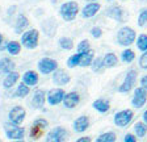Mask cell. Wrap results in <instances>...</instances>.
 <instances>
[{
	"label": "cell",
	"instance_id": "obj_37",
	"mask_svg": "<svg viewBox=\"0 0 147 142\" xmlns=\"http://www.w3.org/2000/svg\"><path fill=\"white\" fill-rule=\"evenodd\" d=\"M33 125L45 130L46 128L49 126V122H47V120H45V118H36V120L33 121Z\"/></svg>",
	"mask_w": 147,
	"mask_h": 142
},
{
	"label": "cell",
	"instance_id": "obj_8",
	"mask_svg": "<svg viewBox=\"0 0 147 142\" xmlns=\"http://www.w3.org/2000/svg\"><path fill=\"white\" fill-rule=\"evenodd\" d=\"M4 130H5V136L12 141H18V139H24L25 136V129L22 126H17V125H12V124H5L4 125Z\"/></svg>",
	"mask_w": 147,
	"mask_h": 142
},
{
	"label": "cell",
	"instance_id": "obj_10",
	"mask_svg": "<svg viewBox=\"0 0 147 142\" xmlns=\"http://www.w3.org/2000/svg\"><path fill=\"white\" fill-rule=\"evenodd\" d=\"M135 82H137V71L129 70L125 79H123V82H122V84L118 87V91L121 93H126V92H129V91H131Z\"/></svg>",
	"mask_w": 147,
	"mask_h": 142
},
{
	"label": "cell",
	"instance_id": "obj_39",
	"mask_svg": "<svg viewBox=\"0 0 147 142\" xmlns=\"http://www.w3.org/2000/svg\"><path fill=\"white\" fill-rule=\"evenodd\" d=\"M91 36L93 38H100L101 36H102V30H101V28H98V26L92 28L91 29Z\"/></svg>",
	"mask_w": 147,
	"mask_h": 142
},
{
	"label": "cell",
	"instance_id": "obj_20",
	"mask_svg": "<svg viewBox=\"0 0 147 142\" xmlns=\"http://www.w3.org/2000/svg\"><path fill=\"white\" fill-rule=\"evenodd\" d=\"M28 25H29V19H28L25 15H22V13L18 15L15 21V32L17 34H21L22 30H24L25 28H28Z\"/></svg>",
	"mask_w": 147,
	"mask_h": 142
},
{
	"label": "cell",
	"instance_id": "obj_23",
	"mask_svg": "<svg viewBox=\"0 0 147 142\" xmlns=\"http://www.w3.org/2000/svg\"><path fill=\"white\" fill-rule=\"evenodd\" d=\"M102 61H104V66L107 68H112V67H116L117 63H118V58L114 53H108L102 57Z\"/></svg>",
	"mask_w": 147,
	"mask_h": 142
},
{
	"label": "cell",
	"instance_id": "obj_38",
	"mask_svg": "<svg viewBox=\"0 0 147 142\" xmlns=\"http://www.w3.org/2000/svg\"><path fill=\"white\" fill-rule=\"evenodd\" d=\"M139 67L143 68V70H147V51H144L139 58Z\"/></svg>",
	"mask_w": 147,
	"mask_h": 142
},
{
	"label": "cell",
	"instance_id": "obj_17",
	"mask_svg": "<svg viewBox=\"0 0 147 142\" xmlns=\"http://www.w3.org/2000/svg\"><path fill=\"white\" fill-rule=\"evenodd\" d=\"M72 126H74V130L76 133L86 132V130L89 128V118L87 117V116H80V117H78L76 120L74 121Z\"/></svg>",
	"mask_w": 147,
	"mask_h": 142
},
{
	"label": "cell",
	"instance_id": "obj_31",
	"mask_svg": "<svg viewBox=\"0 0 147 142\" xmlns=\"http://www.w3.org/2000/svg\"><path fill=\"white\" fill-rule=\"evenodd\" d=\"M58 42H59V46L63 50H71L74 47V41L70 37H61Z\"/></svg>",
	"mask_w": 147,
	"mask_h": 142
},
{
	"label": "cell",
	"instance_id": "obj_42",
	"mask_svg": "<svg viewBox=\"0 0 147 142\" xmlns=\"http://www.w3.org/2000/svg\"><path fill=\"white\" fill-rule=\"evenodd\" d=\"M91 141H92L91 137L87 136V137H80V138H78L75 142H91Z\"/></svg>",
	"mask_w": 147,
	"mask_h": 142
},
{
	"label": "cell",
	"instance_id": "obj_47",
	"mask_svg": "<svg viewBox=\"0 0 147 142\" xmlns=\"http://www.w3.org/2000/svg\"><path fill=\"white\" fill-rule=\"evenodd\" d=\"M108 1H113V0H108Z\"/></svg>",
	"mask_w": 147,
	"mask_h": 142
},
{
	"label": "cell",
	"instance_id": "obj_7",
	"mask_svg": "<svg viewBox=\"0 0 147 142\" xmlns=\"http://www.w3.org/2000/svg\"><path fill=\"white\" fill-rule=\"evenodd\" d=\"M58 70V62L53 58H42L38 61V71L43 75L53 74L54 71Z\"/></svg>",
	"mask_w": 147,
	"mask_h": 142
},
{
	"label": "cell",
	"instance_id": "obj_44",
	"mask_svg": "<svg viewBox=\"0 0 147 142\" xmlns=\"http://www.w3.org/2000/svg\"><path fill=\"white\" fill-rule=\"evenodd\" d=\"M1 43H3V34L0 33V46H1Z\"/></svg>",
	"mask_w": 147,
	"mask_h": 142
},
{
	"label": "cell",
	"instance_id": "obj_28",
	"mask_svg": "<svg viewBox=\"0 0 147 142\" xmlns=\"http://www.w3.org/2000/svg\"><path fill=\"white\" fill-rule=\"evenodd\" d=\"M133 129H134V134L137 137H144L147 133V125L144 122H137Z\"/></svg>",
	"mask_w": 147,
	"mask_h": 142
},
{
	"label": "cell",
	"instance_id": "obj_5",
	"mask_svg": "<svg viewBox=\"0 0 147 142\" xmlns=\"http://www.w3.org/2000/svg\"><path fill=\"white\" fill-rule=\"evenodd\" d=\"M25 117H26V111H25V108L21 107V105L13 107L8 113L9 122L12 124V125H17V126H20V125L24 122Z\"/></svg>",
	"mask_w": 147,
	"mask_h": 142
},
{
	"label": "cell",
	"instance_id": "obj_35",
	"mask_svg": "<svg viewBox=\"0 0 147 142\" xmlns=\"http://www.w3.org/2000/svg\"><path fill=\"white\" fill-rule=\"evenodd\" d=\"M42 134H43V129H41V128H38V126H34V125H32L30 139H33V141H37V139L40 138V137H42Z\"/></svg>",
	"mask_w": 147,
	"mask_h": 142
},
{
	"label": "cell",
	"instance_id": "obj_9",
	"mask_svg": "<svg viewBox=\"0 0 147 142\" xmlns=\"http://www.w3.org/2000/svg\"><path fill=\"white\" fill-rule=\"evenodd\" d=\"M64 96H66V92L63 88H51L46 92V101L50 105H58L63 103Z\"/></svg>",
	"mask_w": 147,
	"mask_h": 142
},
{
	"label": "cell",
	"instance_id": "obj_36",
	"mask_svg": "<svg viewBox=\"0 0 147 142\" xmlns=\"http://www.w3.org/2000/svg\"><path fill=\"white\" fill-rule=\"evenodd\" d=\"M138 25L141 28H143V26L147 25V8L146 9H142L139 16H138Z\"/></svg>",
	"mask_w": 147,
	"mask_h": 142
},
{
	"label": "cell",
	"instance_id": "obj_45",
	"mask_svg": "<svg viewBox=\"0 0 147 142\" xmlns=\"http://www.w3.org/2000/svg\"><path fill=\"white\" fill-rule=\"evenodd\" d=\"M12 142H25L24 139H18V141H12Z\"/></svg>",
	"mask_w": 147,
	"mask_h": 142
},
{
	"label": "cell",
	"instance_id": "obj_33",
	"mask_svg": "<svg viewBox=\"0 0 147 142\" xmlns=\"http://www.w3.org/2000/svg\"><path fill=\"white\" fill-rule=\"evenodd\" d=\"M137 47L141 51H147V34H141L137 38Z\"/></svg>",
	"mask_w": 147,
	"mask_h": 142
},
{
	"label": "cell",
	"instance_id": "obj_18",
	"mask_svg": "<svg viewBox=\"0 0 147 142\" xmlns=\"http://www.w3.org/2000/svg\"><path fill=\"white\" fill-rule=\"evenodd\" d=\"M101 5L98 3H88L82 11V16L86 17V19H89V17H93L96 13L100 11Z\"/></svg>",
	"mask_w": 147,
	"mask_h": 142
},
{
	"label": "cell",
	"instance_id": "obj_32",
	"mask_svg": "<svg viewBox=\"0 0 147 142\" xmlns=\"http://www.w3.org/2000/svg\"><path fill=\"white\" fill-rule=\"evenodd\" d=\"M80 61H82V54L76 53V54L71 55L70 58L67 59V66H68L70 68L76 67V66H79V65H80Z\"/></svg>",
	"mask_w": 147,
	"mask_h": 142
},
{
	"label": "cell",
	"instance_id": "obj_43",
	"mask_svg": "<svg viewBox=\"0 0 147 142\" xmlns=\"http://www.w3.org/2000/svg\"><path fill=\"white\" fill-rule=\"evenodd\" d=\"M142 118H143V122L147 125V109L143 112V114H142Z\"/></svg>",
	"mask_w": 147,
	"mask_h": 142
},
{
	"label": "cell",
	"instance_id": "obj_6",
	"mask_svg": "<svg viewBox=\"0 0 147 142\" xmlns=\"http://www.w3.org/2000/svg\"><path fill=\"white\" fill-rule=\"evenodd\" d=\"M133 118H134V113H133L131 109H122V111L117 112V113L114 114L113 121H114V124H116L117 126L125 128L131 122Z\"/></svg>",
	"mask_w": 147,
	"mask_h": 142
},
{
	"label": "cell",
	"instance_id": "obj_46",
	"mask_svg": "<svg viewBox=\"0 0 147 142\" xmlns=\"http://www.w3.org/2000/svg\"><path fill=\"white\" fill-rule=\"evenodd\" d=\"M87 1H89V3H96V0H87Z\"/></svg>",
	"mask_w": 147,
	"mask_h": 142
},
{
	"label": "cell",
	"instance_id": "obj_15",
	"mask_svg": "<svg viewBox=\"0 0 147 142\" xmlns=\"http://www.w3.org/2000/svg\"><path fill=\"white\" fill-rule=\"evenodd\" d=\"M46 101V92L43 90H36L33 93V97H32V105L37 109L43 108Z\"/></svg>",
	"mask_w": 147,
	"mask_h": 142
},
{
	"label": "cell",
	"instance_id": "obj_19",
	"mask_svg": "<svg viewBox=\"0 0 147 142\" xmlns=\"http://www.w3.org/2000/svg\"><path fill=\"white\" fill-rule=\"evenodd\" d=\"M18 79H20V74H18L17 71H12V72L7 74V76L4 78L3 87L5 88V90H9V88H12V87L17 83Z\"/></svg>",
	"mask_w": 147,
	"mask_h": 142
},
{
	"label": "cell",
	"instance_id": "obj_34",
	"mask_svg": "<svg viewBox=\"0 0 147 142\" xmlns=\"http://www.w3.org/2000/svg\"><path fill=\"white\" fill-rule=\"evenodd\" d=\"M76 50H78V53H79V54H84V53L89 51V50H91V46H89V41L88 40L80 41V42L78 43Z\"/></svg>",
	"mask_w": 147,
	"mask_h": 142
},
{
	"label": "cell",
	"instance_id": "obj_25",
	"mask_svg": "<svg viewBox=\"0 0 147 142\" xmlns=\"http://www.w3.org/2000/svg\"><path fill=\"white\" fill-rule=\"evenodd\" d=\"M95 59V53L93 50H89V51L82 54V61H80V67H88L92 65V62Z\"/></svg>",
	"mask_w": 147,
	"mask_h": 142
},
{
	"label": "cell",
	"instance_id": "obj_16",
	"mask_svg": "<svg viewBox=\"0 0 147 142\" xmlns=\"http://www.w3.org/2000/svg\"><path fill=\"white\" fill-rule=\"evenodd\" d=\"M38 80H40V76H38V74H37L36 71H33V70L25 71L24 75H22V83L26 84L28 87L37 86Z\"/></svg>",
	"mask_w": 147,
	"mask_h": 142
},
{
	"label": "cell",
	"instance_id": "obj_3",
	"mask_svg": "<svg viewBox=\"0 0 147 142\" xmlns=\"http://www.w3.org/2000/svg\"><path fill=\"white\" fill-rule=\"evenodd\" d=\"M68 137H70V133L66 128L57 126L46 134L45 142H67Z\"/></svg>",
	"mask_w": 147,
	"mask_h": 142
},
{
	"label": "cell",
	"instance_id": "obj_1",
	"mask_svg": "<svg viewBox=\"0 0 147 142\" xmlns=\"http://www.w3.org/2000/svg\"><path fill=\"white\" fill-rule=\"evenodd\" d=\"M79 13V5L75 1H67L63 3L59 8V15L63 17L64 21H72Z\"/></svg>",
	"mask_w": 147,
	"mask_h": 142
},
{
	"label": "cell",
	"instance_id": "obj_14",
	"mask_svg": "<svg viewBox=\"0 0 147 142\" xmlns=\"http://www.w3.org/2000/svg\"><path fill=\"white\" fill-rule=\"evenodd\" d=\"M107 16L113 20H117L118 22H123V20H125V11L119 5H112L108 8Z\"/></svg>",
	"mask_w": 147,
	"mask_h": 142
},
{
	"label": "cell",
	"instance_id": "obj_24",
	"mask_svg": "<svg viewBox=\"0 0 147 142\" xmlns=\"http://www.w3.org/2000/svg\"><path fill=\"white\" fill-rule=\"evenodd\" d=\"M29 92H30V87H28L26 84H24V83H20L17 86V88H16L13 96L17 97V99H24V97H26V96L29 95Z\"/></svg>",
	"mask_w": 147,
	"mask_h": 142
},
{
	"label": "cell",
	"instance_id": "obj_11",
	"mask_svg": "<svg viewBox=\"0 0 147 142\" xmlns=\"http://www.w3.org/2000/svg\"><path fill=\"white\" fill-rule=\"evenodd\" d=\"M146 101H147V92L143 88H141V87H137L134 90V96H133V99H131V105L134 108L139 109L146 104Z\"/></svg>",
	"mask_w": 147,
	"mask_h": 142
},
{
	"label": "cell",
	"instance_id": "obj_40",
	"mask_svg": "<svg viewBox=\"0 0 147 142\" xmlns=\"http://www.w3.org/2000/svg\"><path fill=\"white\" fill-rule=\"evenodd\" d=\"M123 142H137V138H135L134 134L127 133V134L125 136V138H123Z\"/></svg>",
	"mask_w": 147,
	"mask_h": 142
},
{
	"label": "cell",
	"instance_id": "obj_12",
	"mask_svg": "<svg viewBox=\"0 0 147 142\" xmlns=\"http://www.w3.org/2000/svg\"><path fill=\"white\" fill-rule=\"evenodd\" d=\"M70 80H71V76L68 75V72L62 70V68H58L57 71L53 72V82L57 86H66V84L70 83Z\"/></svg>",
	"mask_w": 147,
	"mask_h": 142
},
{
	"label": "cell",
	"instance_id": "obj_27",
	"mask_svg": "<svg viewBox=\"0 0 147 142\" xmlns=\"http://www.w3.org/2000/svg\"><path fill=\"white\" fill-rule=\"evenodd\" d=\"M117 136L114 132H105L97 137L96 142H116Z\"/></svg>",
	"mask_w": 147,
	"mask_h": 142
},
{
	"label": "cell",
	"instance_id": "obj_29",
	"mask_svg": "<svg viewBox=\"0 0 147 142\" xmlns=\"http://www.w3.org/2000/svg\"><path fill=\"white\" fill-rule=\"evenodd\" d=\"M91 67H92V71H93V72H101V71L105 68L102 58H101V57H97V58H95V59H93V62H92Z\"/></svg>",
	"mask_w": 147,
	"mask_h": 142
},
{
	"label": "cell",
	"instance_id": "obj_13",
	"mask_svg": "<svg viewBox=\"0 0 147 142\" xmlns=\"http://www.w3.org/2000/svg\"><path fill=\"white\" fill-rule=\"evenodd\" d=\"M79 101H80V95L76 92V91H71V92L66 93V96H64L63 105L67 109H72L79 104Z\"/></svg>",
	"mask_w": 147,
	"mask_h": 142
},
{
	"label": "cell",
	"instance_id": "obj_26",
	"mask_svg": "<svg viewBox=\"0 0 147 142\" xmlns=\"http://www.w3.org/2000/svg\"><path fill=\"white\" fill-rule=\"evenodd\" d=\"M5 49L11 55H17L18 53L21 51V43L18 42V41H9L7 43Z\"/></svg>",
	"mask_w": 147,
	"mask_h": 142
},
{
	"label": "cell",
	"instance_id": "obj_4",
	"mask_svg": "<svg viewBox=\"0 0 147 142\" xmlns=\"http://www.w3.org/2000/svg\"><path fill=\"white\" fill-rule=\"evenodd\" d=\"M135 41V32L130 26H123L117 33V42L121 46H130Z\"/></svg>",
	"mask_w": 147,
	"mask_h": 142
},
{
	"label": "cell",
	"instance_id": "obj_2",
	"mask_svg": "<svg viewBox=\"0 0 147 142\" xmlns=\"http://www.w3.org/2000/svg\"><path fill=\"white\" fill-rule=\"evenodd\" d=\"M38 40H40V32L37 30V29H30V30L22 33L21 45L29 50L36 49L38 46Z\"/></svg>",
	"mask_w": 147,
	"mask_h": 142
},
{
	"label": "cell",
	"instance_id": "obj_30",
	"mask_svg": "<svg viewBox=\"0 0 147 142\" xmlns=\"http://www.w3.org/2000/svg\"><path fill=\"white\" fill-rule=\"evenodd\" d=\"M134 58H135V53L131 49H126L121 53V59H122V62H125V63H130V62H133Z\"/></svg>",
	"mask_w": 147,
	"mask_h": 142
},
{
	"label": "cell",
	"instance_id": "obj_22",
	"mask_svg": "<svg viewBox=\"0 0 147 142\" xmlns=\"http://www.w3.org/2000/svg\"><path fill=\"white\" fill-rule=\"evenodd\" d=\"M92 107L97 112H100V113H107L110 109V103H109V100H107V99H97L93 101Z\"/></svg>",
	"mask_w": 147,
	"mask_h": 142
},
{
	"label": "cell",
	"instance_id": "obj_41",
	"mask_svg": "<svg viewBox=\"0 0 147 142\" xmlns=\"http://www.w3.org/2000/svg\"><path fill=\"white\" fill-rule=\"evenodd\" d=\"M141 88H143L147 92V75H143V76L141 78Z\"/></svg>",
	"mask_w": 147,
	"mask_h": 142
},
{
	"label": "cell",
	"instance_id": "obj_21",
	"mask_svg": "<svg viewBox=\"0 0 147 142\" xmlns=\"http://www.w3.org/2000/svg\"><path fill=\"white\" fill-rule=\"evenodd\" d=\"M15 68H16V65H15V62H13L11 58L4 57V58L0 59V71H1V72L9 74V72L15 71Z\"/></svg>",
	"mask_w": 147,
	"mask_h": 142
}]
</instances>
